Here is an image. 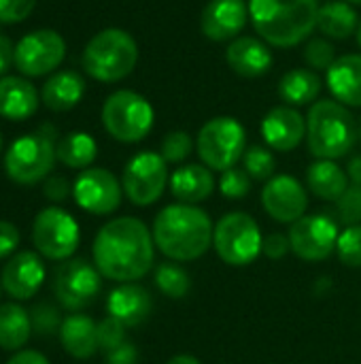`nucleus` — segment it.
Segmentation results:
<instances>
[{"label":"nucleus","instance_id":"nucleus-1","mask_svg":"<svg viewBox=\"0 0 361 364\" xmlns=\"http://www.w3.org/2000/svg\"><path fill=\"white\" fill-rule=\"evenodd\" d=\"M153 232L138 218H117L94 239V262L102 277L134 284L153 269Z\"/></svg>","mask_w":361,"mask_h":364},{"label":"nucleus","instance_id":"nucleus-2","mask_svg":"<svg viewBox=\"0 0 361 364\" xmlns=\"http://www.w3.org/2000/svg\"><path fill=\"white\" fill-rule=\"evenodd\" d=\"M215 226L206 211L196 205H168L153 220V241L157 250L177 262L204 256L213 243Z\"/></svg>","mask_w":361,"mask_h":364},{"label":"nucleus","instance_id":"nucleus-3","mask_svg":"<svg viewBox=\"0 0 361 364\" xmlns=\"http://www.w3.org/2000/svg\"><path fill=\"white\" fill-rule=\"evenodd\" d=\"M319 0H251L249 17L257 34L274 47H291L317 28Z\"/></svg>","mask_w":361,"mask_h":364},{"label":"nucleus","instance_id":"nucleus-4","mask_svg":"<svg viewBox=\"0 0 361 364\" xmlns=\"http://www.w3.org/2000/svg\"><path fill=\"white\" fill-rule=\"evenodd\" d=\"M360 136L353 113L338 100H317L306 117L309 149L317 160H336L347 156Z\"/></svg>","mask_w":361,"mask_h":364},{"label":"nucleus","instance_id":"nucleus-5","mask_svg":"<svg viewBox=\"0 0 361 364\" xmlns=\"http://www.w3.org/2000/svg\"><path fill=\"white\" fill-rule=\"evenodd\" d=\"M83 68L102 83L126 79L138 62V45L121 28L100 30L83 49Z\"/></svg>","mask_w":361,"mask_h":364},{"label":"nucleus","instance_id":"nucleus-6","mask_svg":"<svg viewBox=\"0 0 361 364\" xmlns=\"http://www.w3.org/2000/svg\"><path fill=\"white\" fill-rule=\"evenodd\" d=\"M55 130L45 124L34 134L19 136L4 156V171L11 181L21 186H32L45 179L55 160Z\"/></svg>","mask_w":361,"mask_h":364},{"label":"nucleus","instance_id":"nucleus-7","mask_svg":"<svg viewBox=\"0 0 361 364\" xmlns=\"http://www.w3.org/2000/svg\"><path fill=\"white\" fill-rule=\"evenodd\" d=\"M153 119L155 113L151 102L132 90L113 92L102 107V124L106 132L121 143L143 141L151 132Z\"/></svg>","mask_w":361,"mask_h":364},{"label":"nucleus","instance_id":"nucleus-8","mask_svg":"<svg viewBox=\"0 0 361 364\" xmlns=\"http://www.w3.org/2000/svg\"><path fill=\"white\" fill-rule=\"evenodd\" d=\"M213 245L217 250V256L226 264L247 267L255 262V258L262 254L264 237L251 215L234 211L217 222L213 232Z\"/></svg>","mask_w":361,"mask_h":364},{"label":"nucleus","instance_id":"nucleus-9","mask_svg":"<svg viewBox=\"0 0 361 364\" xmlns=\"http://www.w3.org/2000/svg\"><path fill=\"white\" fill-rule=\"evenodd\" d=\"M247 134L234 117H213L198 132V154L211 171H228L245 156Z\"/></svg>","mask_w":361,"mask_h":364},{"label":"nucleus","instance_id":"nucleus-10","mask_svg":"<svg viewBox=\"0 0 361 364\" xmlns=\"http://www.w3.org/2000/svg\"><path fill=\"white\" fill-rule=\"evenodd\" d=\"M32 241L38 254H43L45 258L66 260L79 247V224L68 211L60 207H47L34 218Z\"/></svg>","mask_w":361,"mask_h":364},{"label":"nucleus","instance_id":"nucleus-11","mask_svg":"<svg viewBox=\"0 0 361 364\" xmlns=\"http://www.w3.org/2000/svg\"><path fill=\"white\" fill-rule=\"evenodd\" d=\"M168 186V162L162 154L140 151L123 168L121 188L130 203L138 207H149L162 198Z\"/></svg>","mask_w":361,"mask_h":364},{"label":"nucleus","instance_id":"nucleus-12","mask_svg":"<svg viewBox=\"0 0 361 364\" xmlns=\"http://www.w3.org/2000/svg\"><path fill=\"white\" fill-rule=\"evenodd\" d=\"M64 58L66 41L51 28L34 30L15 45V68L26 77H43L53 73Z\"/></svg>","mask_w":361,"mask_h":364},{"label":"nucleus","instance_id":"nucleus-13","mask_svg":"<svg viewBox=\"0 0 361 364\" xmlns=\"http://www.w3.org/2000/svg\"><path fill=\"white\" fill-rule=\"evenodd\" d=\"M100 277L102 275L96 269V264H89L83 258H74L64 262L55 271L53 292L62 303V307L70 311H81L87 305H91L94 299L98 296L102 286Z\"/></svg>","mask_w":361,"mask_h":364},{"label":"nucleus","instance_id":"nucleus-14","mask_svg":"<svg viewBox=\"0 0 361 364\" xmlns=\"http://www.w3.org/2000/svg\"><path fill=\"white\" fill-rule=\"evenodd\" d=\"M291 252L306 262L326 260L338 243V226L330 215H304L289 228Z\"/></svg>","mask_w":361,"mask_h":364},{"label":"nucleus","instance_id":"nucleus-15","mask_svg":"<svg viewBox=\"0 0 361 364\" xmlns=\"http://www.w3.org/2000/svg\"><path fill=\"white\" fill-rule=\"evenodd\" d=\"M121 183L111 171L85 168L72 186V196L83 211L94 215H109L121 205Z\"/></svg>","mask_w":361,"mask_h":364},{"label":"nucleus","instance_id":"nucleus-16","mask_svg":"<svg viewBox=\"0 0 361 364\" xmlns=\"http://www.w3.org/2000/svg\"><path fill=\"white\" fill-rule=\"evenodd\" d=\"M262 205L272 220L281 224H296L309 209V194L296 177L277 175L266 181L262 190Z\"/></svg>","mask_w":361,"mask_h":364},{"label":"nucleus","instance_id":"nucleus-17","mask_svg":"<svg viewBox=\"0 0 361 364\" xmlns=\"http://www.w3.org/2000/svg\"><path fill=\"white\" fill-rule=\"evenodd\" d=\"M45 282V267L38 254L34 252H19L9 258L2 269L0 284L4 292L17 301H28L34 296Z\"/></svg>","mask_w":361,"mask_h":364},{"label":"nucleus","instance_id":"nucleus-18","mask_svg":"<svg viewBox=\"0 0 361 364\" xmlns=\"http://www.w3.org/2000/svg\"><path fill=\"white\" fill-rule=\"evenodd\" d=\"M262 136L268 147L277 151H291L306 136V119L300 115L298 109L289 105L274 107L266 113L262 122Z\"/></svg>","mask_w":361,"mask_h":364},{"label":"nucleus","instance_id":"nucleus-19","mask_svg":"<svg viewBox=\"0 0 361 364\" xmlns=\"http://www.w3.org/2000/svg\"><path fill=\"white\" fill-rule=\"evenodd\" d=\"M247 17L249 9L243 0H211L202 11L200 28L211 41H230L238 38Z\"/></svg>","mask_w":361,"mask_h":364},{"label":"nucleus","instance_id":"nucleus-20","mask_svg":"<svg viewBox=\"0 0 361 364\" xmlns=\"http://www.w3.org/2000/svg\"><path fill=\"white\" fill-rule=\"evenodd\" d=\"M226 60L236 75L245 79H255L270 70L272 51L264 41L255 36H238L226 49Z\"/></svg>","mask_w":361,"mask_h":364},{"label":"nucleus","instance_id":"nucleus-21","mask_svg":"<svg viewBox=\"0 0 361 364\" xmlns=\"http://www.w3.org/2000/svg\"><path fill=\"white\" fill-rule=\"evenodd\" d=\"M153 309V299L147 288L138 284H121L109 294L106 311L111 318L119 320L123 326L143 324Z\"/></svg>","mask_w":361,"mask_h":364},{"label":"nucleus","instance_id":"nucleus-22","mask_svg":"<svg viewBox=\"0 0 361 364\" xmlns=\"http://www.w3.org/2000/svg\"><path fill=\"white\" fill-rule=\"evenodd\" d=\"M38 92L23 77L0 79V117L11 122H23L38 109Z\"/></svg>","mask_w":361,"mask_h":364},{"label":"nucleus","instance_id":"nucleus-23","mask_svg":"<svg viewBox=\"0 0 361 364\" xmlns=\"http://www.w3.org/2000/svg\"><path fill=\"white\" fill-rule=\"evenodd\" d=\"M328 87L345 107H361V55L347 53L336 58L328 70Z\"/></svg>","mask_w":361,"mask_h":364},{"label":"nucleus","instance_id":"nucleus-24","mask_svg":"<svg viewBox=\"0 0 361 364\" xmlns=\"http://www.w3.org/2000/svg\"><path fill=\"white\" fill-rule=\"evenodd\" d=\"M170 190L179 203L196 205L206 200L215 190V177L211 168L202 164H185L170 177Z\"/></svg>","mask_w":361,"mask_h":364},{"label":"nucleus","instance_id":"nucleus-25","mask_svg":"<svg viewBox=\"0 0 361 364\" xmlns=\"http://www.w3.org/2000/svg\"><path fill=\"white\" fill-rule=\"evenodd\" d=\"M60 339L64 350L72 358H91L100 348H98V324L83 316V314H72L68 316L62 326H60Z\"/></svg>","mask_w":361,"mask_h":364},{"label":"nucleus","instance_id":"nucleus-26","mask_svg":"<svg viewBox=\"0 0 361 364\" xmlns=\"http://www.w3.org/2000/svg\"><path fill=\"white\" fill-rule=\"evenodd\" d=\"M83 94H85L83 77L74 70H60L53 77H49L47 83L43 85L40 100L45 102L47 109L62 113V111H70L72 107H77Z\"/></svg>","mask_w":361,"mask_h":364},{"label":"nucleus","instance_id":"nucleus-27","mask_svg":"<svg viewBox=\"0 0 361 364\" xmlns=\"http://www.w3.org/2000/svg\"><path fill=\"white\" fill-rule=\"evenodd\" d=\"M306 183L321 200L338 203L349 190V175L334 160H317L306 171Z\"/></svg>","mask_w":361,"mask_h":364},{"label":"nucleus","instance_id":"nucleus-28","mask_svg":"<svg viewBox=\"0 0 361 364\" xmlns=\"http://www.w3.org/2000/svg\"><path fill=\"white\" fill-rule=\"evenodd\" d=\"M321 92V77L311 68H294L279 81V94L289 107L313 105Z\"/></svg>","mask_w":361,"mask_h":364},{"label":"nucleus","instance_id":"nucleus-29","mask_svg":"<svg viewBox=\"0 0 361 364\" xmlns=\"http://www.w3.org/2000/svg\"><path fill=\"white\" fill-rule=\"evenodd\" d=\"M317 28L330 38H349L360 28L357 13L345 0L326 2L323 6H319Z\"/></svg>","mask_w":361,"mask_h":364},{"label":"nucleus","instance_id":"nucleus-30","mask_svg":"<svg viewBox=\"0 0 361 364\" xmlns=\"http://www.w3.org/2000/svg\"><path fill=\"white\" fill-rule=\"evenodd\" d=\"M32 335V320L28 311L15 303L0 307V348L6 352H17L26 346Z\"/></svg>","mask_w":361,"mask_h":364},{"label":"nucleus","instance_id":"nucleus-31","mask_svg":"<svg viewBox=\"0 0 361 364\" xmlns=\"http://www.w3.org/2000/svg\"><path fill=\"white\" fill-rule=\"evenodd\" d=\"M55 154L68 168H87L98 156V145L87 132H68L57 141Z\"/></svg>","mask_w":361,"mask_h":364},{"label":"nucleus","instance_id":"nucleus-32","mask_svg":"<svg viewBox=\"0 0 361 364\" xmlns=\"http://www.w3.org/2000/svg\"><path fill=\"white\" fill-rule=\"evenodd\" d=\"M155 284L160 292L168 299H183L191 288L189 275L172 262H162L155 269Z\"/></svg>","mask_w":361,"mask_h":364},{"label":"nucleus","instance_id":"nucleus-33","mask_svg":"<svg viewBox=\"0 0 361 364\" xmlns=\"http://www.w3.org/2000/svg\"><path fill=\"white\" fill-rule=\"evenodd\" d=\"M243 164L251 179L268 181L274 177L277 162H274V156L270 154V149H266V147H260V145L249 147L243 156Z\"/></svg>","mask_w":361,"mask_h":364},{"label":"nucleus","instance_id":"nucleus-34","mask_svg":"<svg viewBox=\"0 0 361 364\" xmlns=\"http://www.w3.org/2000/svg\"><path fill=\"white\" fill-rule=\"evenodd\" d=\"M191 136L183 130H174V132H168L162 141V158L168 162V164H179L183 160L189 158L191 154Z\"/></svg>","mask_w":361,"mask_h":364},{"label":"nucleus","instance_id":"nucleus-35","mask_svg":"<svg viewBox=\"0 0 361 364\" xmlns=\"http://www.w3.org/2000/svg\"><path fill=\"white\" fill-rule=\"evenodd\" d=\"M336 252L347 267H361V224L349 226L340 232Z\"/></svg>","mask_w":361,"mask_h":364},{"label":"nucleus","instance_id":"nucleus-36","mask_svg":"<svg viewBox=\"0 0 361 364\" xmlns=\"http://www.w3.org/2000/svg\"><path fill=\"white\" fill-rule=\"evenodd\" d=\"M304 60L311 70H330V66L336 62V49L326 38H313L304 47Z\"/></svg>","mask_w":361,"mask_h":364},{"label":"nucleus","instance_id":"nucleus-37","mask_svg":"<svg viewBox=\"0 0 361 364\" xmlns=\"http://www.w3.org/2000/svg\"><path fill=\"white\" fill-rule=\"evenodd\" d=\"M219 190L226 198H245L251 192V177L245 168H228L221 173Z\"/></svg>","mask_w":361,"mask_h":364},{"label":"nucleus","instance_id":"nucleus-38","mask_svg":"<svg viewBox=\"0 0 361 364\" xmlns=\"http://www.w3.org/2000/svg\"><path fill=\"white\" fill-rule=\"evenodd\" d=\"M123 343H126V326L111 316L104 318L98 324V348L104 354H111L113 350H117Z\"/></svg>","mask_w":361,"mask_h":364},{"label":"nucleus","instance_id":"nucleus-39","mask_svg":"<svg viewBox=\"0 0 361 364\" xmlns=\"http://www.w3.org/2000/svg\"><path fill=\"white\" fill-rule=\"evenodd\" d=\"M338 215L347 226L361 222V186H349V190L338 200Z\"/></svg>","mask_w":361,"mask_h":364},{"label":"nucleus","instance_id":"nucleus-40","mask_svg":"<svg viewBox=\"0 0 361 364\" xmlns=\"http://www.w3.org/2000/svg\"><path fill=\"white\" fill-rule=\"evenodd\" d=\"M34 4L36 0H0V21L2 23L23 21L32 13Z\"/></svg>","mask_w":361,"mask_h":364},{"label":"nucleus","instance_id":"nucleus-41","mask_svg":"<svg viewBox=\"0 0 361 364\" xmlns=\"http://www.w3.org/2000/svg\"><path fill=\"white\" fill-rule=\"evenodd\" d=\"M32 326L36 328L38 335H51L57 324H60V318H57V311L51 307V305H38L32 309Z\"/></svg>","mask_w":361,"mask_h":364},{"label":"nucleus","instance_id":"nucleus-42","mask_svg":"<svg viewBox=\"0 0 361 364\" xmlns=\"http://www.w3.org/2000/svg\"><path fill=\"white\" fill-rule=\"evenodd\" d=\"M289 250H291L289 237L274 232V235H268V237L264 239L262 254H266V256L272 258V260H281V258H285V254H287Z\"/></svg>","mask_w":361,"mask_h":364},{"label":"nucleus","instance_id":"nucleus-43","mask_svg":"<svg viewBox=\"0 0 361 364\" xmlns=\"http://www.w3.org/2000/svg\"><path fill=\"white\" fill-rule=\"evenodd\" d=\"M19 245V230L11 222L0 220V258L11 256V252Z\"/></svg>","mask_w":361,"mask_h":364},{"label":"nucleus","instance_id":"nucleus-44","mask_svg":"<svg viewBox=\"0 0 361 364\" xmlns=\"http://www.w3.org/2000/svg\"><path fill=\"white\" fill-rule=\"evenodd\" d=\"M70 194V186L64 177H49L45 181V196L53 203H62L66 200Z\"/></svg>","mask_w":361,"mask_h":364},{"label":"nucleus","instance_id":"nucleus-45","mask_svg":"<svg viewBox=\"0 0 361 364\" xmlns=\"http://www.w3.org/2000/svg\"><path fill=\"white\" fill-rule=\"evenodd\" d=\"M136 348L132 346V343H123V346H119L117 350H113L111 354H106V358H109V363L113 364H134L136 360Z\"/></svg>","mask_w":361,"mask_h":364},{"label":"nucleus","instance_id":"nucleus-46","mask_svg":"<svg viewBox=\"0 0 361 364\" xmlns=\"http://www.w3.org/2000/svg\"><path fill=\"white\" fill-rule=\"evenodd\" d=\"M11 64H15V47L11 38L0 34V77L11 68Z\"/></svg>","mask_w":361,"mask_h":364},{"label":"nucleus","instance_id":"nucleus-47","mask_svg":"<svg viewBox=\"0 0 361 364\" xmlns=\"http://www.w3.org/2000/svg\"><path fill=\"white\" fill-rule=\"evenodd\" d=\"M6 364H49V360H47L40 352L21 350V352H17L15 356H11V360Z\"/></svg>","mask_w":361,"mask_h":364},{"label":"nucleus","instance_id":"nucleus-48","mask_svg":"<svg viewBox=\"0 0 361 364\" xmlns=\"http://www.w3.org/2000/svg\"><path fill=\"white\" fill-rule=\"evenodd\" d=\"M347 175H349V179H351L355 186H361V156H355V158L349 162Z\"/></svg>","mask_w":361,"mask_h":364},{"label":"nucleus","instance_id":"nucleus-49","mask_svg":"<svg viewBox=\"0 0 361 364\" xmlns=\"http://www.w3.org/2000/svg\"><path fill=\"white\" fill-rule=\"evenodd\" d=\"M166 364H200V360L194 358V356H189V354H179V356L170 358Z\"/></svg>","mask_w":361,"mask_h":364},{"label":"nucleus","instance_id":"nucleus-50","mask_svg":"<svg viewBox=\"0 0 361 364\" xmlns=\"http://www.w3.org/2000/svg\"><path fill=\"white\" fill-rule=\"evenodd\" d=\"M345 2H349V4H361V0H345Z\"/></svg>","mask_w":361,"mask_h":364},{"label":"nucleus","instance_id":"nucleus-51","mask_svg":"<svg viewBox=\"0 0 361 364\" xmlns=\"http://www.w3.org/2000/svg\"><path fill=\"white\" fill-rule=\"evenodd\" d=\"M357 41H360V45H361V21H360V30H357Z\"/></svg>","mask_w":361,"mask_h":364},{"label":"nucleus","instance_id":"nucleus-52","mask_svg":"<svg viewBox=\"0 0 361 364\" xmlns=\"http://www.w3.org/2000/svg\"><path fill=\"white\" fill-rule=\"evenodd\" d=\"M0 151H2V134H0Z\"/></svg>","mask_w":361,"mask_h":364},{"label":"nucleus","instance_id":"nucleus-53","mask_svg":"<svg viewBox=\"0 0 361 364\" xmlns=\"http://www.w3.org/2000/svg\"><path fill=\"white\" fill-rule=\"evenodd\" d=\"M360 141H361V124H360Z\"/></svg>","mask_w":361,"mask_h":364},{"label":"nucleus","instance_id":"nucleus-54","mask_svg":"<svg viewBox=\"0 0 361 364\" xmlns=\"http://www.w3.org/2000/svg\"><path fill=\"white\" fill-rule=\"evenodd\" d=\"M109 364H113V363H109Z\"/></svg>","mask_w":361,"mask_h":364}]
</instances>
